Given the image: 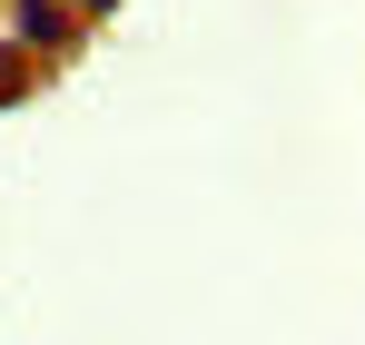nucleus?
I'll return each instance as SVG.
<instances>
[{"label":"nucleus","mask_w":365,"mask_h":345,"mask_svg":"<svg viewBox=\"0 0 365 345\" xmlns=\"http://www.w3.org/2000/svg\"><path fill=\"white\" fill-rule=\"evenodd\" d=\"M69 40H79V20L60 0H20L10 10V50H69Z\"/></svg>","instance_id":"obj_1"},{"label":"nucleus","mask_w":365,"mask_h":345,"mask_svg":"<svg viewBox=\"0 0 365 345\" xmlns=\"http://www.w3.org/2000/svg\"><path fill=\"white\" fill-rule=\"evenodd\" d=\"M79 10H89V20H99V10H119V0H79Z\"/></svg>","instance_id":"obj_2"}]
</instances>
